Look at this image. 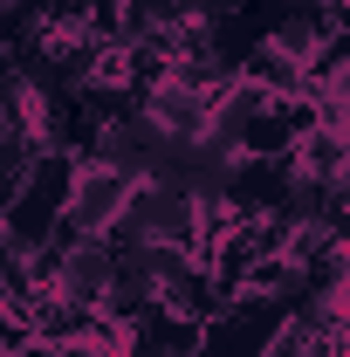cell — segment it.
Listing matches in <instances>:
<instances>
[{
  "label": "cell",
  "instance_id": "cell-2",
  "mask_svg": "<svg viewBox=\"0 0 350 357\" xmlns=\"http://www.w3.org/2000/svg\"><path fill=\"white\" fill-rule=\"evenodd\" d=\"M137 178H124L117 165H103V158H83L76 178H69V206H62V234H76V241H96L103 227L124 213V199H131Z\"/></svg>",
  "mask_w": 350,
  "mask_h": 357
},
{
  "label": "cell",
  "instance_id": "cell-9",
  "mask_svg": "<svg viewBox=\"0 0 350 357\" xmlns=\"http://www.w3.org/2000/svg\"><path fill=\"white\" fill-rule=\"evenodd\" d=\"M344 137H350V110H344Z\"/></svg>",
  "mask_w": 350,
  "mask_h": 357
},
{
  "label": "cell",
  "instance_id": "cell-7",
  "mask_svg": "<svg viewBox=\"0 0 350 357\" xmlns=\"http://www.w3.org/2000/svg\"><path fill=\"white\" fill-rule=\"evenodd\" d=\"M330 199H337V206H350V158H344V172L330 178Z\"/></svg>",
  "mask_w": 350,
  "mask_h": 357
},
{
  "label": "cell",
  "instance_id": "cell-4",
  "mask_svg": "<svg viewBox=\"0 0 350 357\" xmlns=\"http://www.w3.org/2000/svg\"><path fill=\"white\" fill-rule=\"evenodd\" d=\"M199 330H206V323L151 303L137 323H124V357H199Z\"/></svg>",
  "mask_w": 350,
  "mask_h": 357
},
{
  "label": "cell",
  "instance_id": "cell-5",
  "mask_svg": "<svg viewBox=\"0 0 350 357\" xmlns=\"http://www.w3.org/2000/svg\"><path fill=\"white\" fill-rule=\"evenodd\" d=\"M227 206L234 213H282L289 206V165L282 158H234L227 165Z\"/></svg>",
  "mask_w": 350,
  "mask_h": 357
},
{
  "label": "cell",
  "instance_id": "cell-1",
  "mask_svg": "<svg viewBox=\"0 0 350 357\" xmlns=\"http://www.w3.org/2000/svg\"><path fill=\"white\" fill-rule=\"evenodd\" d=\"M69 178H76V158L69 151H42L35 172H28V185H21V199L0 213V227L21 234L28 248H42L48 234H55V220H62V206H69Z\"/></svg>",
  "mask_w": 350,
  "mask_h": 357
},
{
  "label": "cell",
  "instance_id": "cell-3",
  "mask_svg": "<svg viewBox=\"0 0 350 357\" xmlns=\"http://www.w3.org/2000/svg\"><path fill=\"white\" fill-rule=\"evenodd\" d=\"M137 110H144V124H151L158 137L192 144V137L206 131V117H213V96H206V89H185L178 76H165V83L137 89Z\"/></svg>",
  "mask_w": 350,
  "mask_h": 357
},
{
  "label": "cell",
  "instance_id": "cell-6",
  "mask_svg": "<svg viewBox=\"0 0 350 357\" xmlns=\"http://www.w3.org/2000/svg\"><path fill=\"white\" fill-rule=\"evenodd\" d=\"M110 275H117V248L96 234V241H76V248L62 255V275H55V289H62V296H76V303H103Z\"/></svg>",
  "mask_w": 350,
  "mask_h": 357
},
{
  "label": "cell",
  "instance_id": "cell-8",
  "mask_svg": "<svg viewBox=\"0 0 350 357\" xmlns=\"http://www.w3.org/2000/svg\"><path fill=\"white\" fill-rule=\"evenodd\" d=\"M14 357H69V351H62V344H35V337H28V344H21Z\"/></svg>",
  "mask_w": 350,
  "mask_h": 357
}]
</instances>
